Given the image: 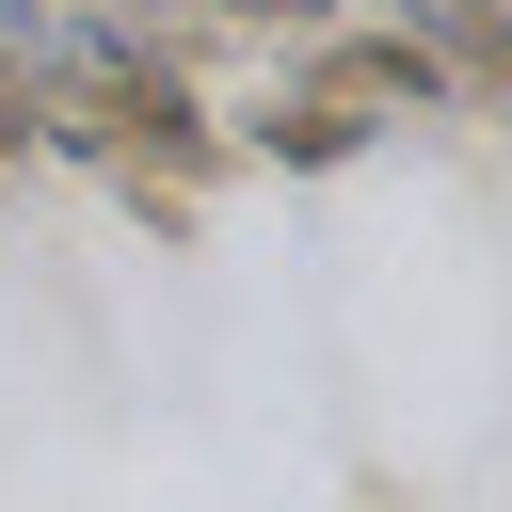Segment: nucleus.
Returning a JSON list of instances; mask_svg holds the SVG:
<instances>
[{
    "mask_svg": "<svg viewBox=\"0 0 512 512\" xmlns=\"http://www.w3.org/2000/svg\"><path fill=\"white\" fill-rule=\"evenodd\" d=\"M16 80H32V144L112 160V176H128V192H160V208L224 160V128H208V112H192V80H176V48H160V32H128V16H32Z\"/></svg>",
    "mask_w": 512,
    "mask_h": 512,
    "instance_id": "f257e3e1",
    "label": "nucleus"
},
{
    "mask_svg": "<svg viewBox=\"0 0 512 512\" xmlns=\"http://www.w3.org/2000/svg\"><path fill=\"white\" fill-rule=\"evenodd\" d=\"M448 96V64L400 32V16H368V32H304V64L256 96V144L288 160V176H336L368 128H400V112H432Z\"/></svg>",
    "mask_w": 512,
    "mask_h": 512,
    "instance_id": "f03ea898",
    "label": "nucleus"
},
{
    "mask_svg": "<svg viewBox=\"0 0 512 512\" xmlns=\"http://www.w3.org/2000/svg\"><path fill=\"white\" fill-rule=\"evenodd\" d=\"M208 16H240V32H336V0H208Z\"/></svg>",
    "mask_w": 512,
    "mask_h": 512,
    "instance_id": "7ed1b4c3",
    "label": "nucleus"
},
{
    "mask_svg": "<svg viewBox=\"0 0 512 512\" xmlns=\"http://www.w3.org/2000/svg\"><path fill=\"white\" fill-rule=\"evenodd\" d=\"M80 16H128V32H144V16H176V0H80Z\"/></svg>",
    "mask_w": 512,
    "mask_h": 512,
    "instance_id": "20e7f679",
    "label": "nucleus"
},
{
    "mask_svg": "<svg viewBox=\"0 0 512 512\" xmlns=\"http://www.w3.org/2000/svg\"><path fill=\"white\" fill-rule=\"evenodd\" d=\"M32 16H48V0H0V32H32Z\"/></svg>",
    "mask_w": 512,
    "mask_h": 512,
    "instance_id": "39448f33",
    "label": "nucleus"
}]
</instances>
